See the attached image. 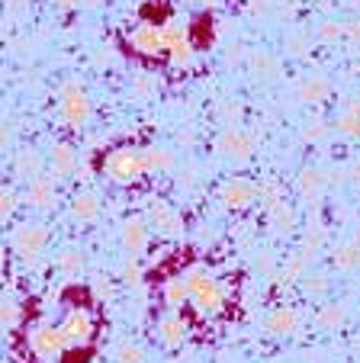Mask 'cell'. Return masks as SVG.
Here are the masks:
<instances>
[{
	"label": "cell",
	"instance_id": "obj_1",
	"mask_svg": "<svg viewBox=\"0 0 360 363\" xmlns=\"http://www.w3.org/2000/svg\"><path fill=\"white\" fill-rule=\"evenodd\" d=\"M103 171H107V177L113 180V184H136V180L145 174L142 151H136V148H116V151H109Z\"/></svg>",
	"mask_w": 360,
	"mask_h": 363
},
{
	"label": "cell",
	"instance_id": "obj_2",
	"mask_svg": "<svg viewBox=\"0 0 360 363\" xmlns=\"http://www.w3.org/2000/svg\"><path fill=\"white\" fill-rule=\"evenodd\" d=\"M48 238H52L48 225H42V222H23V225L13 228V235H10V245H13V251L20 254L23 261H36V257L45 251Z\"/></svg>",
	"mask_w": 360,
	"mask_h": 363
},
{
	"label": "cell",
	"instance_id": "obj_3",
	"mask_svg": "<svg viewBox=\"0 0 360 363\" xmlns=\"http://www.w3.org/2000/svg\"><path fill=\"white\" fill-rule=\"evenodd\" d=\"M145 219H148V225L155 228L158 235H164V238H180V235H184V219H180V213H174L164 199H151L148 209H145Z\"/></svg>",
	"mask_w": 360,
	"mask_h": 363
},
{
	"label": "cell",
	"instance_id": "obj_4",
	"mask_svg": "<svg viewBox=\"0 0 360 363\" xmlns=\"http://www.w3.org/2000/svg\"><path fill=\"white\" fill-rule=\"evenodd\" d=\"M62 116L65 123L71 125V129H81V125H87L90 119V100L87 94H84L77 84H68L62 94Z\"/></svg>",
	"mask_w": 360,
	"mask_h": 363
},
{
	"label": "cell",
	"instance_id": "obj_5",
	"mask_svg": "<svg viewBox=\"0 0 360 363\" xmlns=\"http://www.w3.org/2000/svg\"><path fill=\"white\" fill-rule=\"evenodd\" d=\"M62 335L68 341V347H84V344L94 337V318L84 312V308H71L68 315L62 318Z\"/></svg>",
	"mask_w": 360,
	"mask_h": 363
},
{
	"label": "cell",
	"instance_id": "obj_6",
	"mask_svg": "<svg viewBox=\"0 0 360 363\" xmlns=\"http://www.w3.org/2000/svg\"><path fill=\"white\" fill-rule=\"evenodd\" d=\"M29 347H33L39 357H58L65 347H68V341H65L58 325H36V328L29 331Z\"/></svg>",
	"mask_w": 360,
	"mask_h": 363
},
{
	"label": "cell",
	"instance_id": "obj_7",
	"mask_svg": "<svg viewBox=\"0 0 360 363\" xmlns=\"http://www.w3.org/2000/svg\"><path fill=\"white\" fill-rule=\"evenodd\" d=\"M254 196H258L254 184H248V180H241V177L229 180V184L222 186V193H219L222 206H225V209H231V213H238V209H248V206L254 203Z\"/></svg>",
	"mask_w": 360,
	"mask_h": 363
},
{
	"label": "cell",
	"instance_id": "obj_8",
	"mask_svg": "<svg viewBox=\"0 0 360 363\" xmlns=\"http://www.w3.org/2000/svg\"><path fill=\"white\" fill-rule=\"evenodd\" d=\"M148 241H151V225L148 219H138V216H132V219L123 222V247L129 254H145L148 251Z\"/></svg>",
	"mask_w": 360,
	"mask_h": 363
},
{
	"label": "cell",
	"instance_id": "obj_9",
	"mask_svg": "<svg viewBox=\"0 0 360 363\" xmlns=\"http://www.w3.org/2000/svg\"><path fill=\"white\" fill-rule=\"evenodd\" d=\"M55 193H58L55 177L39 174V177L29 180V186H26V206H33V209L45 213V209H52V206H55Z\"/></svg>",
	"mask_w": 360,
	"mask_h": 363
},
{
	"label": "cell",
	"instance_id": "obj_10",
	"mask_svg": "<svg viewBox=\"0 0 360 363\" xmlns=\"http://www.w3.org/2000/svg\"><path fill=\"white\" fill-rule=\"evenodd\" d=\"M216 148L222 151L225 158L241 161V158H248V155L254 151V138L245 135V132H238V129H229V132H222V138H219Z\"/></svg>",
	"mask_w": 360,
	"mask_h": 363
},
{
	"label": "cell",
	"instance_id": "obj_11",
	"mask_svg": "<svg viewBox=\"0 0 360 363\" xmlns=\"http://www.w3.org/2000/svg\"><path fill=\"white\" fill-rule=\"evenodd\" d=\"M129 42H132V48L145 52V55H158V52L164 48V29L151 26V23H142V26L132 29Z\"/></svg>",
	"mask_w": 360,
	"mask_h": 363
},
{
	"label": "cell",
	"instance_id": "obj_12",
	"mask_svg": "<svg viewBox=\"0 0 360 363\" xmlns=\"http://www.w3.org/2000/svg\"><path fill=\"white\" fill-rule=\"evenodd\" d=\"M264 331H267V335H273V337H290V335H296V331H299L296 308L283 306V308H277V312H271V315H267V322H264Z\"/></svg>",
	"mask_w": 360,
	"mask_h": 363
},
{
	"label": "cell",
	"instance_id": "obj_13",
	"mask_svg": "<svg viewBox=\"0 0 360 363\" xmlns=\"http://www.w3.org/2000/svg\"><path fill=\"white\" fill-rule=\"evenodd\" d=\"M332 264L341 274H354V270L360 267V245H354V241H338V245L332 247Z\"/></svg>",
	"mask_w": 360,
	"mask_h": 363
},
{
	"label": "cell",
	"instance_id": "obj_14",
	"mask_svg": "<svg viewBox=\"0 0 360 363\" xmlns=\"http://www.w3.org/2000/svg\"><path fill=\"white\" fill-rule=\"evenodd\" d=\"M13 174L20 180H36L42 174V155L36 148H23V151H16V158H13Z\"/></svg>",
	"mask_w": 360,
	"mask_h": 363
},
{
	"label": "cell",
	"instance_id": "obj_15",
	"mask_svg": "<svg viewBox=\"0 0 360 363\" xmlns=\"http://www.w3.org/2000/svg\"><path fill=\"white\" fill-rule=\"evenodd\" d=\"M293 228H296V209H293L290 203H283V199L271 203V232L273 235H290Z\"/></svg>",
	"mask_w": 360,
	"mask_h": 363
},
{
	"label": "cell",
	"instance_id": "obj_16",
	"mask_svg": "<svg viewBox=\"0 0 360 363\" xmlns=\"http://www.w3.org/2000/svg\"><path fill=\"white\" fill-rule=\"evenodd\" d=\"M158 335H161V341L168 344V347H180V344L187 341V325L180 315H164L161 322H158Z\"/></svg>",
	"mask_w": 360,
	"mask_h": 363
},
{
	"label": "cell",
	"instance_id": "obj_17",
	"mask_svg": "<svg viewBox=\"0 0 360 363\" xmlns=\"http://www.w3.org/2000/svg\"><path fill=\"white\" fill-rule=\"evenodd\" d=\"M322 190H325V177H322L315 167L299 174V196L306 199V203H315V199L322 196Z\"/></svg>",
	"mask_w": 360,
	"mask_h": 363
},
{
	"label": "cell",
	"instance_id": "obj_18",
	"mask_svg": "<svg viewBox=\"0 0 360 363\" xmlns=\"http://www.w3.org/2000/svg\"><path fill=\"white\" fill-rule=\"evenodd\" d=\"M71 216H75L77 222H94L97 216H100V199H97L94 193H77L75 203H71Z\"/></svg>",
	"mask_w": 360,
	"mask_h": 363
},
{
	"label": "cell",
	"instance_id": "obj_19",
	"mask_svg": "<svg viewBox=\"0 0 360 363\" xmlns=\"http://www.w3.org/2000/svg\"><path fill=\"white\" fill-rule=\"evenodd\" d=\"M315 322H319V328H325V331H338L341 325L347 322V308L341 306V302H328V306L319 308Z\"/></svg>",
	"mask_w": 360,
	"mask_h": 363
},
{
	"label": "cell",
	"instance_id": "obj_20",
	"mask_svg": "<svg viewBox=\"0 0 360 363\" xmlns=\"http://www.w3.org/2000/svg\"><path fill=\"white\" fill-rule=\"evenodd\" d=\"M55 174H75L77 171V151L71 145H55L52 148Z\"/></svg>",
	"mask_w": 360,
	"mask_h": 363
},
{
	"label": "cell",
	"instance_id": "obj_21",
	"mask_svg": "<svg viewBox=\"0 0 360 363\" xmlns=\"http://www.w3.org/2000/svg\"><path fill=\"white\" fill-rule=\"evenodd\" d=\"M193 302H197V308L203 312V315H216V312H222L225 296H222V289H219V283H216V286H209L206 293L193 296Z\"/></svg>",
	"mask_w": 360,
	"mask_h": 363
},
{
	"label": "cell",
	"instance_id": "obj_22",
	"mask_svg": "<svg viewBox=\"0 0 360 363\" xmlns=\"http://www.w3.org/2000/svg\"><path fill=\"white\" fill-rule=\"evenodd\" d=\"M187 299H190V289H187L184 277H174V280L164 283V302H168L170 308H180Z\"/></svg>",
	"mask_w": 360,
	"mask_h": 363
},
{
	"label": "cell",
	"instance_id": "obj_23",
	"mask_svg": "<svg viewBox=\"0 0 360 363\" xmlns=\"http://www.w3.org/2000/svg\"><path fill=\"white\" fill-rule=\"evenodd\" d=\"M142 161H145V171H170V167H174V155H170L168 148L142 151Z\"/></svg>",
	"mask_w": 360,
	"mask_h": 363
},
{
	"label": "cell",
	"instance_id": "obj_24",
	"mask_svg": "<svg viewBox=\"0 0 360 363\" xmlns=\"http://www.w3.org/2000/svg\"><path fill=\"white\" fill-rule=\"evenodd\" d=\"M55 264H58V270H62L65 277H77L84 270V257H81V251H75V247H65Z\"/></svg>",
	"mask_w": 360,
	"mask_h": 363
},
{
	"label": "cell",
	"instance_id": "obj_25",
	"mask_svg": "<svg viewBox=\"0 0 360 363\" xmlns=\"http://www.w3.org/2000/svg\"><path fill=\"white\" fill-rule=\"evenodd\" d=\"M322 241H325V228H322V225H312V228L306 232V238H302V247H299V254H302L306 261H312L315 254H319Z\"/></svg>",
	"mask_w": 360,
	"mask_h": 363
},
{
	"label": "cell",
	"instance_id": "obj_26",
	"mask_svg": "<svg viewBox=\"0 0 360 363\" xmlns=\"http://www.w3.org/2000/svg\"><path fill=\"white\" fill-rule=\"evenodd\" d=\"M338 129L344 132V135H360V100L338 116Z\"/></svg>",
	"mask_w": 360,
	"mask_h": 363
},
{
	"label": "cell",
	"instance_id": "obj_27",
	"mask_svg": "<svg viewBox=\"0 0 360 363\" xmlns=\"http://www.w3.org/2000/svg\"><path fill=\"white\" fill-rule=\"evenodd\" d=\"M16 209H20V196H16V190L0 186V222H10Z\"/></svg>",
	"mask_w": 360,
	"mask_h": 363
},
{
	"label": "cell",
	"instance_id": "obj_28",
	"mask_svg": "<svg viewBox=\"0 0 360 363\" xmlns=\"http://www.w3.org/2000/svg\"><path fill=\"white\" fill-rule=\"evenodd\" d=\"M302 280H306L302 283V293H306L309 299H322V296L328 293V280L322 274H306Z\"/></svg>",
	"mask_w": 360,
	"mask_h": 363
},
{
	"label": "cell",
	"instance_id": "obj_29",
	"mask_svg": "<svg viewBox=\"0 0 360 363\" xmlns=\"http://www.w3.org/2000/svg\"><path fill=\"white\" fill-rule=\"evenodd\" d=\"M145 347H138V344H119L116 347V363H145Z\"/></svg>",
	"mask_w": 360,
	"mask_h": 363
},
{
	"label": "cell",
	"instance_id": "obj_30",
	"mask_svg": "<svg viewBox=\"0 0 360 363\" xmlns=\"http://www.w3.org/2000/svg\"><path fill=\"white\" fill-rule=\"evenodd\" d=\"M306 257H302V254H296V257H290V261H286V267H283V286L286 283H293V280H299V277L306 274Z\"/></svg>",
	"mask_w": 360,
	"mask_h": 363
},
{
	"label": "cell",
	"instance_id": "obj_31",
	"mask_svg": "<svg viewBox=\"0 0 360 363\" xmlns=\"http://www.w3.org/2000/svg\"><path fill=\"white\" fill-rule=\"evenodd\" d=\"M0 325H4V328L20 325V308H16L13 302H0Z\"/></svg>",
	"mask_w": 360,
	"mask_h": 363
},
{
	"label": "cell",
	"instance_id": "obj_32",
	"mask_svg": "<svg viewBox=\"0 0 360 363\" xmlns=\"http://www.w3.org/2000/svg\"><path fill=\"white\" fill-rule=\"evenodd\" d=\"M325 94H328V84L325 81H309L306 87H302V96H306V100H322Z\"/></svg>",
	"mask_w": 360,
	"mask_h": 363
},
{
	"label": "cell",
	"instance_id": "obj_33",
	"mask_svg": "<svg viewBox=\"0 0 360 363\" xmlns=\"http://www.w3.org/2000/svg\"><path fill=\"white\" fill-rule=\"evenodd\" d=\"M123 277L129 283H138V277H142V270H138V261H136V254H129L123 261Z\"/></svg>",
	"mask_w": 360,
	"mask_h": 363
},
{
	"label": "cell",
	"instance_id": "obj_34",
	"mask_svg": "<svg viewBox=\"0 0 360 363\" xmlns=\"http://www.w3.org/2000/svg\"><path fill=\"white\" fill-rule=\"evenodd\" d=\"M322 135H325V125H322V123H309L306 125V138H312V142H315V138H322Z\"/></svg>",
	"mask_w": 360,
	"mask_h": 363
},
{
	"label": "cell",
	"instance_id": "obj_35",
	"mask_svg": "<svg viewBox=\"0 0 360 363\" xmlns=\"http://www.w3.org/2000/svg\"><path fill=\"white\" fill-rule=\"evenodd\" d=\"M10 145V125H0V151H7Z\"/></svg>",
	"mask_w": 360,
	"mask_h": 363
},
{
	"label": "cell",
	"instance_id": "obj_36",
	"mask_svg": "<svg viewBox=\"0 0 360 363\" xmlns=\"http://www.w3.org/2000/svg\"><path fill=\"white\" fill-rule=\"evenodd\" d=\"M58 4H65V7H81V4H97V0H58Z\"/></svg>",
	"mask_w": 360,
	"mask_h": 363
},
{
	"label": "cell",
	"instance_id": "obj_37",
	"mask_svg": "<svg viewBox=\"0 0 360 363\" xmlns=\"http://www.w3.org/2000/svg\"><path fill=\"white\" fill-rule=\"evenodd\" d=\"M351 180H360V164H354V167H351Z\"/></svg>",
	"mask_w": 360,
	"mask_h": 363
},
{
	"label": "cell",
	"instance_id": "obj_38",
	"mask_svg": "<svg viewBox=\"0 0 360 363\" xmlns=\"http://www.w3.org/2000/svg\"><path fill=\"white\" fill-rule=\"evenodd\" d=\"M351 241H354V245H360V228H354V235H351Z\"/></svg>",
	"mask_w": 360,
	"mask_h": 363
},
{
	"label": "cell",
	"instance_id": "obj_39",
	"mask_svg": "<svg viewBox=\"0 0 360 363\" xmlns=\"http://www.w3.org/2000/svg\"><path fill=\"white\" fill-rule=\"evenodd\" d=\"M264 363H290V360H264Z\"/></svg>",
	"mask_w": 360,
	"mask_h": 363
},
{
	"label": "cell",
	"instance_id": "obj_40",
	"mask_svg": "<svg viewBox=\"0 0 360 363\" xmlns=\"http://www.w3.org/2000/svg\"><path fill=\"white\" fill-rule=\"evenodd\" d=\"M10 4H13V7H20V4H23V0H10Z\"/></svg>",
	"mask_w": 360,
	"mask_h": 363
},
{
	"label": "cell",
	"instance_id": "obj_41",
	"mask_svg": "<svg viewBox=\"0 0 360 363\" xmlns=\"http://www.w3.org/2000/svg\"><path fill=\"white\" fill-rule=\"evenodd\" d=\"M206 4H212V0H206Z\"/></svg>",
	"mask_w": 360,
	"mask_h": 363
}]
</instances>
